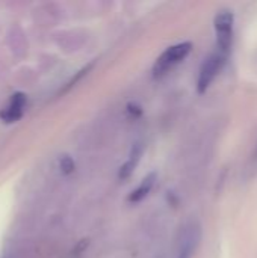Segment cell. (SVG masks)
Returning a JSON list of instances; mask_svg holds the SVG:
<instances>
[{"label":"cell","instance_id":"cell-5","mask_svg":"<svg viewBox=\"0 0 257 258\" xmlns=\"http://www.w3.org/2000/svg\"><path fill=\"white\" fill-rule=\"evenodd\" d=\"M27 98L24 94L21 92H15L14 95H11L9 101L6 103V106L0 110V118L5 122H15L21 118L24 107H26Z\"/></svg>","mask_w":257,"mask_h":258},{"label":"cell","instance_id":"cell-1","mask_svg":"<svg viewBox=\"0 0 257 258\" xmlns=\"http://www.w3.org/2000/svg\"><path fill=\"white\" fill-rule=\"evenodd\" d=\"M192 50V44L185 41L174 44L168 47L155 62L153 65V76L155 77H162L165 76L170 70H173L176 65H179Z\"/></svg>","mask_w":257,"mask_h":258},{"label":"cell","instance_id":"cell-8","mask_svg":"<svg viewBox=\"0 0 257 258\" xmlns=\"http://www.w3.org/2000/svg\"><path fill=\"white\" fill-rule=\"evenodd\" d=\"M59 168H61V171L64 172V174H71V172H74V169H76V163H74V160L68 156V154H64V156H61V159H59Z\"/></svg>","mask_w":257,"mask_h":258},{"label":"cell","instance_id":"cell-7","mask_svg":"<svg viewBox=\"0 0 257 258\" xmlns=\"http://www.w3.org/2000/svg\"><path fill=\"white\" fill-rule=\"evenodd\" d=\"M144 153V145L141 142L135 144L130 150V154H129V159L126 160V163H123V166L120 168V172H118V177L126 180L132 175L133 169L138 166L139 160H141V156Z\"/></svg>","mask_w":257,"mask_h":258},{"label":"cell","instance_id":"cell-6","mask_svg":"<svg viewBox=\"0 0 257 258\" xmlns=\"http://www.w3.org/2000/svg\"><path fill=\"white\" fill-rule=\"evenodd\" d=\"M156 180H158V174H156V172L147 174V175L142 178V181L139 183V186H138L136 189H133V190L129 194L127 201H129V203H139V201H142L145 197H148V194H150L151 189L155 187Z\"/></svg>","mask_w":257,"mask_h":258},{"label":"cell","instance_id":"cell-4","mask_svg":"<svg viewBox=\"0 0 257 258\" xmlns=\"http://www.w3.org/2000/svg\"><path fill=\"white\" fill-rule=\"evenodd\" d=\"M200 237H201L200 227L197 224H191L183 233V237L180 240L179 252H177L176 258H192L197 246H198Z\"/></svg>","mask_w":257,"mask_h":258},{"label":"cell","instance_id":"cell-2","mask_svg":"<svg viewBox=\"0 0 257 258\" xmlns=\"http://www.w3.org/2000/svg\"><path fill=\"white\" fill-rule=\"evenodd\" d=\"M226 54H223L221 51H215L211 53L201 63L200 71H198V77H197V91L198 94H204L209 86L212 85V82L217 79V76L220 74V71L223 70L224 63H226Z\"/></svg>","mask_w":257,"mask_h":258},{"label":"cell","instance_id":"cell-3","mask_svg":"<svg viewBox=\"0 0 257 258\" xmlns=\"http://www.w3.org/2000/svg\"><path fill=\"white\" fill-rule=\"evenodd\" d=\"M233 24H235V15L232 11H221L214 21L218 51H221L226 56L230 51L233 42Z\"/></svg>","mask_w":257,"mask_h":258},{"label":"cell","instance_id":"cell-9","mask_svg":"<svg viewBox=\"0 0 257 258\" xmlns=\"http://www.w3.org/2000/svg\"><path fill=\"white\" fill-rule=\"evenodd\" d=\"M127 109H129V112H130L132 115H135V118H136V116H139V115L142 113L141 107H139V106H136V104H133V103H132V104H129V106H127Z\"/></svg>","mask_w":257,"mask_h":258}]
</instances>
